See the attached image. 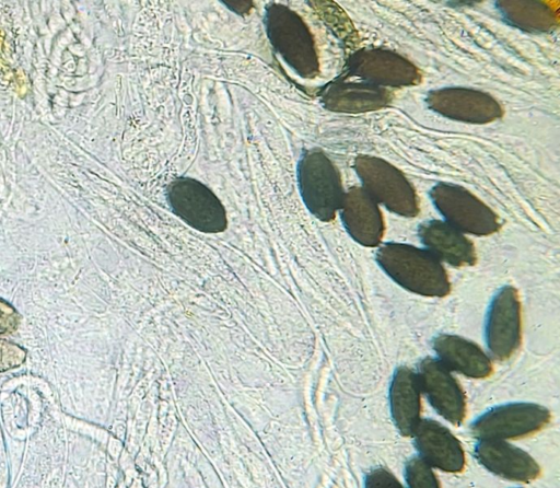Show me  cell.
Returning a JSON list of instances; mask_svg holds the SVG:
<instances>
[{
    "instance_id": "cell-1",
    "label": "cell",
    "mask_w": 560,
    "mask_h": 488,
    "mask_svg": "<svg viewBox=\"0 0 560 488\" xmlns=\"http://www.w3.org/2000/svg\"><path fill=\"white\" fill-rule=\"evenodd\" d=\"M376 262L389 278L409 292L429 298H444L451 292L445 268L427 249L387 243L378 248Z\"/></svg>"
},
{
    "instance_id": "cell-2",
    "label": "cell",
    "mask_w": 560,
    "mask_h": 488,
    "mask_svg": "<svg viewBox=\"0 0 560 488\" xmlns=\"http://www.w3.org/2000/svg\"><path fill=\"white\" fill-rule=\"evenodd\" d=\"M264 22L270 44L282 60L300 77H312L317 70V60L302 19L287 5L270 3L266 7Z\"/></svg>"
},
{
    "instance_id": "cell-3",
    "label": "cell",
    "mask_w": 560,
    "mask_h": 488,
    "mask_svg": "<svg viewBox=\"0 0 560 488\" xmlns=\"http://www.w3.org/2000/svg\"><path fill=\"white\" fill-rule=\"evenodd\" d=\"M165 197L172 212L192 229L220 233L228 226L223 204L205 184L192 177H177L166 187Z\"/></svg>"
},
{
    "instance_id": "cell-4",
    "label": "cell",
    "mask_w": 560,
    "mask_h": 488,
    "mask_svg": "<svg viewBox=\"0 0 560 488\" xmlns=\"http://www.w3.org/2000/svg\"><path fill=\"white\" fill-rule=\"evenodd\" d=\"M298 184L308 211L322 221H330L340 209L343 194L337 172L319 151L303 153L298 163Z\"/></svg>"
},
{
    "instance_id": "cell-5",
    "label": "cell",
    "mask_w": 560,
    "mask_h": 488,
    "mask_svg": "<svg viewBox=\"0 0 560 488\" xmlns=\"http://www.w3.org/2000/svg\"><path fill=\"white\" fill-rule=\"evenodd\" d=\"M551 414L542 405L514 402L494 406L479 415L469 426L477 440H509L541 430Z\"/></svg>"
},
{
    "instance_id": "cell-6",
    "label": "cell",
    "mask_w": 560,
    "mask_h": 488,
    "mask_svg": "<svg viewBox=\"0 0 560 488\" xmlns=\"http://www.w3.org/2000/svg\"><path fill=\"white\" fill-rule=\"evenodd\" d=\"M485 339L490 356L495 360L509 359L522 339V309L517 290L501 287L492 297L485 323Z\"/></svg>"
},
{
    "instance_id": "cell-7",
    "label": "cell",
    "mask_w": 560,
    "mask_h": 488,
    "mask_svg": "<svg viewBox=\"0 0 560 488\" xmlns=\"http://www.w3.org/2000/svg\"><path fill=\"white\" fill-rule=\"evenodd\" d=\"M416 373L421 393L433 409L452 425H460L466 416V398L451 371L436 358L425 357L418 363Z\"/></svg>"
},
{
    "instance_id": "cell-8",
    "label": "cell",
    "mask_w": 560,
    "mask_h": 488,
    "mask_svg": "<svg viewBox=\"0 0 560 488\" xmlns=\"http://www.w3.org/2000/svg\"><path fill=\"white\" fill-rule=\"evenodd\" d=\"M434 204L452 226L478 235L497 230L493 212L470 194L454 187H438L432 191Z\"/></svg>"
},
{
    "instance_id": "cell-9",
    "label": "cell",
    "mask_w": 560,
    "mask_h": 488,
    "mask_svg": "<svg viewBox=\"0 0 560 488\" xmlns=\"http://www.w3.org/2000/svg\"><path fill=\"white\" fill-rule=\"evenodd\" d=\"M413 445L418 456L431 467L458 473L465 466V452L459 440L441 422L425 418L417 425Z\"/></svg>"
},
{
    "instance_id": "cell-10",
    "label": "cell",
    "mask_w": 560,
    "mask_h": 488,
    "mask_svg": "<svg viewBox=\"0 0 560 488\" xmlns=\"http://www.w3.org/2000/svg\"><path fill=\"white\" fill-rule=\"evenodd\" d=\"M474 455L490 473L508 480L529 483L540 474L530 454L504 440H478Z\"/></svg>"
},
{
    "instance_id": "cell-11",
    "label": "cell",
    "mask_w": 560,
    "mask_h": 488,
    "mask_svg": "<svg viewBox=\"0 0 560 488\" xmlns=\"http://www.w3.org/2000/svg\"><path fill=\"white\" fill-rule=\"evenodd\" d=\"M431 345L436 359L450 371L470 379H485L492 372L490 357L469 339L453 334H439Z\"/></svg>"
},
{
    "instance_id": "cell-12",
    "label": "cell",
    "mask_w": 560,
    "mask_h": 488,
    "mask_svg": "<svg viewBox=\"0 0 560 488\" xmlns=\"http://www.w3.org/2000/svg\"><path fill=\"white\" fill-rule=\"evenodd\" d=\"M389 410L399 433L411 437L421 420V388L416 371L406 365L395 369L388 388Z\"/></svg>"
},
{
    "instance_id": "cell-13",
    "label": "cell",
    "mask_w": 560,
    "mask_h": 488,
    "mask_svg": "<svg viewBox=\"0 0 560 488\" xmlns=\"http://www.w3.org/2000/svg\"><path fill=\"white\" fill-rule=\"evenodd\" d=\"M341 219L349 234L365 246H375L383 234V220L373 198L360 189L343 196Z\"/></svg>"
},
{
    "instance_id": "cell-14",
    "label": "cell",
    "mask_w": 560,
    "mask_h": 488,
    "mask_svg": "<svg viewBox=\"0 0 560 488\" xmlns=\"http://www.w3.org/2000/svg\"><path fill=\"white\" fill-rule=\"evenodd\" d=\"M419 235L427 251L438 260L454 267L470 266L476 262L472 243L448 223L425 222L420 226Z\"/></svg>"
},
{
    "instance_id": "cell-15",
    "label": "cell",
    "mask_w": 560,
    "mask_h": 488,
    "mask_svg": "<svg viewBox=\"0 0 560 488\" xmlns=\"http://www.w3.org/2000/svg\"><path fill=\"white\" fill-rule=\"evenodd\" d=\"M404 478L406 488H440L432 467L418 455H413L406 461Z\"/></svg>"
},
{
    "instance_id": "cell-16",
    "label": "cell",
    "mask_w": 560,
    "mask_h": 488,
    "mask_svg": "<svg viewBox=\"0 0 560 488\" xmlns=\"http://www.w3.org/2000/svg\"><path fill=\"white\" fill-rule=\"evenodd\" d=\"M26 359V350L4 339H0V372L21 365Z\"/></svg>"
},
{
    "instance_id": "cell-17",
    "label": "cell",
    "mask_w": 560,
    "mask_h": 488,
    "mask_svg": "<svg viewBox=\"0 0 560 488\" xmlns=\"http://www.w3.org/2000/svg\"><path fill=\"white\" fill-rule=\"evenodd\" d=\"M363 488H405L397 477L385 467L370 469L364 478Z\"/></svg>"
},
{
    "instance_id": "cell-18",
    "label": "cell",
    "mask_w": 560,
    "mask_h": 488,
    "mask_svg": "<svg viewBox=\"0 0 560 488\" xmlns=\"http://www.w3.org/2000/svg\"><path fill=\"white\" fill-rule=\"evenodd\" d=\"M20 324V314L5 300L0 298V335L14 332Z\"/></svg>"
},
{
    "instance_id": "cell-19",
    "label": "cell",
    "mask_w": 560,
    "mask_h": 488,
    "mask_svg": "<svg viewBox=\"0 0 560 488\" xmlns=\"http://www.w3.org/2000/svg\"><path fill=\"white\" fill-rule=\"evenodd\" d=\"M222 3L241 15L247 13L253 5L252 1H222Z\"/></svg>"
},
{
    "instance_id": "cell-20",
    "label": "cell",
    "mask_w": 560,
    "mask_h": 488,
    "mask_svg": "<svg viewBox=\"0 0 560 488\" xmlns=\"http://www.w3.org/2000/svg\"><path fill=\"white\" fill-rule=\"evenodd\" d=\"M516 488H522V487H516Z\"/></svg>"
}]
</instances>
